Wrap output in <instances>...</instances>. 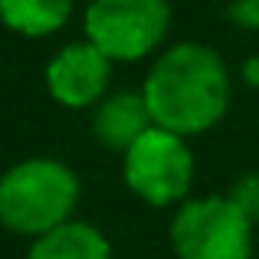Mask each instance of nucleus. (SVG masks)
I'll return each mask as SVG.
<instances>
[{
	"label": "nucleus",
	"instance_id": "6",
	"mask_svg": "<svg viewBox=\"0 0 259 259\" xmlns=\"http://www.w3.org/2000/svg\"><path fill=\"white\" fill-rule=\"evenodd\" d=\"M112 76V59L102 56L92 43H69L46 66V89L66 108H89L102 102Z\"/></svg>",
	"mask_w": 259,
	"mask_h": 259
},
{
	"label": "nucleus",
	"instance_id": "9",
	"mask_svg": "<svg viewBox=\"0 0 259 259\" xmlns=\"http://www.w3.org/2000/svg\"><path fill=\"white\" fill-rule=\"evenodd\" d=\"M72 17V0H0V20L20 36H53Z\"/></svg>",
	"mask_w": 259,
	"mask_h": 259
},
{
	"label": "nucleus",
	"instance_id": "11",
	"mask_svg": "<svg viewBox=\"0 0 259 259\" xmlns=\"http://www.w3.org/2000/svg\"><path fill=\"white\" fill-rule=\"evenodd\" d=\"M227 13L243 30H259V0H233Z\"/></svg>",
	"mask_w": 259,
	"mask_h": 259
},
{
	"label": "nucleus",
	"instance_id": "2",
	"mask_svg": "<svg viewBox=\"0 0 259 259\" xmlns=\"http://www.w3.org/2000/svg\"><path fill=\"white\" fill-rule=\"evenodd\" d=\"M79 203V177L56 158H30L0 177V223L13 233L43 236L69 223Z\"/></svg>",
	"mask_w": 259,
	"mask_h": 259
},
{
	"label": "nucleus",
	"instance_id": "3",
	"mask_svg": "<svg viewBox=\"0 0 259 259\" xmlns=\"http://www.w3.org/2000/svg\"><path fill=\"white\" fill-rule=\"evenodd\" d=\"M171 26L167 0H92L85 39L112 63H135L154 53Z\"/></svg>",
	"mask_w": 259,
	"mask_h": 259
},
{
	"label": "nucleus",
	"instance_id": "4",
	"mask_svg": "<svg viewBox=\"0 0 259 259\" xmlns=\"http://www.w3.org/2000/svg\"><path fill=\"white\" fill-rule=\"evenodd\" d=\"M171 243L177 259H249L253 223L230 197H200L177 210Z\"/></svg>",
	"mask_w": 259,
	"mask_h": 259
},
{
	"label": "nucleus",
	"instance_id": "10",
	"mask_svg": "<svg viewBox=\"0 0 259 259\" xmlns=\"http://www.w3.org/2000/svg\"><path fill=\"white\" fill-rule=\"evenodd\" d=\"M230 200L246 213L249 223H256L259 220V174L240 177V181L233 184V190H230Z\"/></svg>",
	"mask_w": 259,
	"mask_h": 259
},
{
	"label": "nucleus",
	"instance_id": "1",
	"mask_svg": "<svg viewBox=\"0 0 259 259\" xmlns=\"http://www.w3.org/2000/svg\"><path fill=\"white\" fill-rule=\"evenodd\" d=\"M141 95L154 128L190 138L210 132L227 115L233 89L217 50L203 43H177L158 56Z\"/></svg>",
	"mask_w": 259,
	"mask_h": 259
},
{
	"label": "nucleus",
	"instance_id": "8",
	"mask_svg": "<svg viewBox=\"0 0 259 259\" xmlns=\"http://www.w3.org/2000/svg\"><path fill=\"white\" fill-rule=\"evenodd\" d=\"M26 259H112V246L92 223L69 220L50 233L36 236Z\"/></svg>",
	"mask_w": 259,
	"mask_h": 259
},
{
	"label": "nucleus",
	"instance_id": "7",
	"mask_svg": "<svg viewBox=\"0 0 259 259\" xmlns=\"http://www.w3.org/2000/svg\"><path fill=\"white\" fill-rule=\"evenodd\" d=\"M151 125L154 121H151V112H148L141 92L108 95V99L99 102V108H95V115H92L95 138H99L105 148L121 151V154H125Z\"/></svg>",
	"mask_w": 259,
	"mask_h": 259
},
{
	"label": "nucleus",
	"instance_id": "12",
	"mask_svg": "<svg viewBox=\"0 0 259 259\" xmlns=\"http://www.w3.org/2000/svg\"><path fill=\"white\" fill-rule=\"evenodd\" d=\"M243 79H246L249 85H259V56L249 59V63L243 66Z\"/></svg>",
	"mask_w": 259,
	"mask_h": 259
},
{
	"label": "nucleus",
	"instance_id": "5",
	"mask_svg": "<svg viewBox=\"0 0 259 259\" xmlns=\"http://www.w3.org/2000/svg\"><path fill=\"white\" fill-rule=\"evenodd\" d=\"M125 184L151 207L177 203L190 190L194 181V158L181 135L164 128H148L138 141L125 151Z\"/></svg>",
	"mask_w": 259,
	"mask_h": 259
}]
</instances>
